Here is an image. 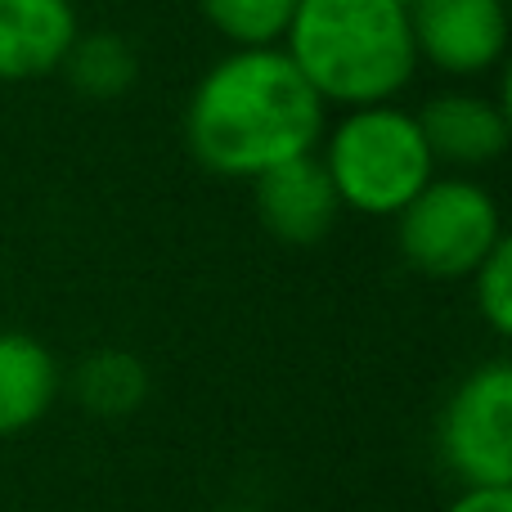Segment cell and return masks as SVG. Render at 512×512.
I'll list each match as a JSON object with an SVG mask.
<instances>
[{"label": "cell", "instance_id": "9a60e30c", "mask_svg": "<svg viewBox=\"0 0 512 512\" xmlns=\"http://www.w3.org/2000/svg\"><path fill=\"white\" fill-rule=\"evenodd\" d=\"M450 512H512V490H463Z\"/></svg>", "mask_w": 512, "mask_h": 512}, {"label": "cell", "instance_id": "277c9868", "mask_svg": "<svg viewBox=\"0 0 512 512\" xmlns=\"http://www.w3.org/2000/svg\"><path fill=\"white\" fill-rule=\"evenodd\" d=\"M504 239V216L486 185L432 176L396 216L400 256L427 279H468Z\"/></svg>", "mask_w": 512, "mask_h": 512}, {"label": "cell", "instance_id": "2e32d148", "mask_svg": "<svg viewBox=\"0 0 512 512\" xmlns=\"http://www.w3.org/2000/svg\"><path fill=\"white\" fill-rule=\"evenodd\" d=\"M225 512H243V508H225Z\"/></svg>", "mask_w": 512, "mask_h": 512}, {"label": "cell", "instance_id": "6da1fadb", "mask_svg": "<svg viewBox=\"0 0 512 512\" xmlns=\"http://www.w3.org/2000/svg\"><path fill=\"white\" fill-rule=\"evenodd\" d=\"M328 104L310 90L283 45L230 50L198 77L185 104V144L216 176L261 171L319 149Z\"/></svg>", "mask_w": 512, "mask_h": 512}, {"label": "cell", "instance_id": "8fae6325", "mask_svg": "<svg viewBox=\"0 0 512 512\" xmlns=\"http://www.w3.org/2000/svg\"><path fill=\"white\" fill-rule=\"evenodd\" d=\"M72 396L95 418H126L149 400V369L140 355L99 346L72 369Z\"/></svg>", "mask_w": 512, "mask_h": 512}, {"label": "cell", "instance_id": "52a82bcc", "mask_svg": "<svg viewBox=\"0 0 512 512\" xmlns=\"http://www.w3.org/2000/svg\"><path fill=\"white\" fill-rule=\"evenodd\" d=\"M252 203L256 221L288 248H315L319 239L333 234L337 216H342V203H337L319 153H301V158L261 171L252 180Z\"/></svg>", "mask_w": 512, "mask_h": 512}, {"label": "cell", "instance_id": "9c48e42d", "mask_svg": "<svg viewBox=\"0 0 512 512\" xmlns=\"http://www.w3.org/2000/svg\"><path fill=\"white\" fill-rule=\"evenodd\" d=\"M77 32L81 18L72 0H0V81L27 86L54 77Z\"/></svg>", "mask_w": 512, "mask_h": 512}, {"label": "cell", "instance_id": "3957f363", "mask_svg": "<svg viewBox=\"0 0 512 512\" xmlns=\"http://www.w3.org/2000/svg\"><path fill=\"white\" fill-rule=\"evenodd\" d=\"M315 153L333 180L337 203L364 216H400L436 176L418 113H405L400 104L342 108V117L324 126Z\"/></svg>", "mask_w": 512, "mask_h": 512}, {"label": "cell", "instance_id": "7c38bea8", "mask_svg": "<svg viewBox=\"0 0 512 512\" xmlns=\"http://www.w3.org/2000/svg\"><path fill=\"white\" fill-rule=\"evenodd\" d=\"M59 72L68 77V86L77 95L108 104V99H122L140 81V54L117 32H77Z\"/></svg>", "mask_w": 512, "mask_h": 512}, {"label": "cell", "instance_id": "7a4b0ae2", "mask_svg": "<svg viewBox=\"0 0 512 512\" xmlns=\"http://www.w3.org/2000/svg\"><path fill=\"white\" fill-rule=\"evenodd\" d=\"M279 45L337 108L396 104L418 72L405 0H297Z\"/></svg>", "mask_w": 512, "mask_h": 512}, {"label": "cell", "instance_id": "5b68a950", "mask_svg": "<svg viewBox=\"0 0 512 512\" xmlns=\"http://www.w3.org/2000/svg\"><path fill=\"white\" fill-rule=\"evenodd\" d=\"M441 459L468 490L512 481V364L490 360L450 391L441 409Z\"/></svg>", "mask_w": 512, "mask_h": 512}, {"label": "cell", "instance_id": "30bf717a", "mask_svg": "<svg viewBox=\"0 0 512 512\" xmlns=\"http://www.w3.org/2000/svg\"><path fill=\"white\" fill-rule=\"evenodd\" d=\"M63 391L59 360L32 333L0 328V436L36 427Z\"/></svg>", "mask_w": 512, "mask_h": 512}, {"label": "cell", "instance_id": "ba28073f", "mask_svg": "<svg viewBox=\"0 0 512 512\" xmlns=\"http://www.w3.org/2000/svg\"><path fill=\"white\" fill-rule=\"evenodd\" d=\"M418 126H423V140L432 149L436 167L441 162L463 171L490 167L495 158H504L512 140L508 104L481 95V90H450V95L427 99V108L418 113Z\"/></svg>", "mask_w": 512, "mask_h": 512}, {"label": "cell", "instance_id": "4fadbf2b", "mask_svg": "<svg viewBox=\"0 0 512 512\" xmlns=\"http://www.w3.org/2000/svg\"><path fill=\"white\" fill-rule=\"evenodd\" d=\"M207 27L234 45V50H261L279 45L292 23L297 0H198Z\"/></svg>", "mask_w": 512, "mask_h": 512}, {"label": "cell", "instance_id": "5bb4252c", "mask_svg": "<svg viewBox=\"0 0 512 512\" xmlns=\"http://www.w3.org/2000/svg\"><path fill=\"white\" fill-rule=\"evenodd\" d=\"M472 297H477V315L490 324L495 337L512 333V243L499 239L495 252L468 274Z\"/></svg>", "mask_w": 512, "mask_h": 512}, {"label": "cell", "instance_id": "8992f818", "mask_svg": "<svg viewBox=\"0 0 512 512\" xmlns=\"http://www.w3.org/2000/svg\"><path fill=\"white\" fill-rule=\"evenodd\" d=\"M409 36L418 63L454 81H477L504 68L508 54V0H405Z\"/></svg>", "mask_w": 512, "mask_h": 512}]
</instances>
